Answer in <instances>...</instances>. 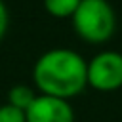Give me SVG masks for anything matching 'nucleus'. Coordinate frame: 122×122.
<instances>
[{"label": "nucleus", "mask_w": 122, "mask_h": 122, "mask_svg": "<svg viewBox=\"0 0 122 122\" xmlns=\"http://www.w3.org/2000/svg\"><path fill=\"white\" fill-rule=\"evenodd\" d=\"M32 80L42 95L69 101L88 86V61L71 48H51L36 59Z\"/></svg>", "instance_id": "obj_1"}, {"label": "nucleus", "mask_w": 122, "mask_h": 122, "mask_svg": "<svg viewBox=\"0 0 122 122\" xmlns=\"http://www.w3.org/2000/svg\"><path fill=\"white\" fill-rule=\"evenodd\" d=\"M74 32L86 42H107L116 29V13L109 0H82L72 13Z\"/></svg>", "instance_id": "obj_2"}, {"label": "nucleus", "mask_w": 122, "mask_h": 122, "mask_svg": "<svg viewBox=\"0 0 122 122\" xmlns=\"http://www.w3.org/2000/svg\"><path fill=\"white\" fill-rule=\"evenodd\" d=\"M88 86L99 92H112L122 86V53L103 50L88 61Z\"/></svg>", "instance_id": "obj_3"}, {"label": "nucleus", "mask_w": 122, "mask_h": 122, "mask_svg": "<svg viewBox=\"0 0 122 122\" xmlns=\"http://www.w3.org/2000/svg\"><path fill=\"white\" fill-rule=\"evenodd\" d=\"M27 122H74V111L67 99L38 93L25 111Z\"/></svg>", "instance_id": "obj_4"}, {"label": "nucleus", "mask_w": 122, "mask_h": 122, "mask_svg": "<svg viewBox=\"0 0 122 122\" xmlns=\"http://www.w3.org/2000/svg\"><path fill=\"white\" fill-rule=\"evenodd\" d=\"M36 92L34 88L27 86V84H15L10 88L8 92V103L15 109H21V111H27L30 107V103L36 99Z\"/></svg>", "instance_id": "obj_5"}, {"label": "nucleus", "mask_w": 122, "mask_h": 122, "mask_svg": "<svg viewBox=\"0 0 122 122\" xmlns=\"http://www.w3.org/2000/svg\"><path fill=\"white\" fill-rule=\"evenodd\" d=\"M82 0H44V8L53 17H72Z\"/></svg>", "instance_id": "obj_6"}, {"label": "nucleus", "mask_w": 122, "mask_h": 122, "mask_svg": "<svg viewBox=\"0 0 122 122\" xmlns=\"http://www.w3.org/2000/svg\"><path fill=\"white\" fill-rule=\"evenodd\" d=\"M0 122H27L25 111L11 107L10 103L0 105Z\"/></svg>", "instance_id": "obj_7"}, {"label": "nucleus", "mask_w": 122, "mask_h": 122, "mask_svg": "<svg viewBox=\"0 0 122 122\" xmlns=\"http://www.w3.org/2000/svg\"><path fill=\"white\" fill-rule=\"evenodd\" d=\"M8 25H10V13H8V6L4 0H0V40L4 38L6 30H8Z\"/></svg>", "instance_id": "obj_8"}]
</instances>
